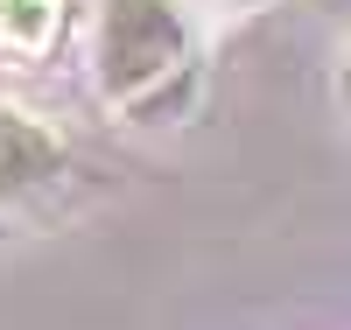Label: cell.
I'll list each match as a JSON object with an SVG mask.
<instances>
[{
	"instance_id": "1",
	"label": "cell",
	"mask_w": 351,
	"mask_h": 330,
	"mask_svg": "<svg viewBox=\"0 0 351 330\" xmlns=\"http://www.w3.org/2000/svg\"><path fill=\"white\" fill-rule=\"evenodd\" d=\"M197 71L190 28L169 0H106L99 21V84L106 99L134 119H162L183 106Z\"/></svg>"
},
{
	"instance_id": "4",
	"label": "cell",
	"mask_w": 351,
	"mask_h": 330,
	"mask_svg": "<svg viewBox=\"0 0 351 330\" xmlns=\"http://www.w3.org/2000/svg\"><path fill=\"white\" fill-rule=\"evenodd\" d=\"M344 106H351V64H344Z\"/></svg>"
},
{
	"instance_id": "2",
	"label": "cell",
	"mask_w": 351,
	"mask_h": 330,
	"mask_svg": "<svg viewBox=\"0 0 351 330\" xmlns=\"http://www.w3.org/2000/svg\"><path fill=\"white\" fill-rule=\"evenodd\" d=\"M56 176H64V148H56L36 119H21L0 106V204H21V197H36L49 190Z\"/></svg>"
},
{
	"instance_id": "3",
	"label": "cell",
	"mask_w": 351,
	"mask_h": 330,
	"mask_svg": "<svg viewBox=\"0 0 351 330\" xmlns=\"http://www.w3.org/2000/svg\"><path fill=\"white\" fill-rule=\"evenodd\" d=\"M64 36V0H0V43L21 56H43Z\"/></svg>"
}]
</instances>
